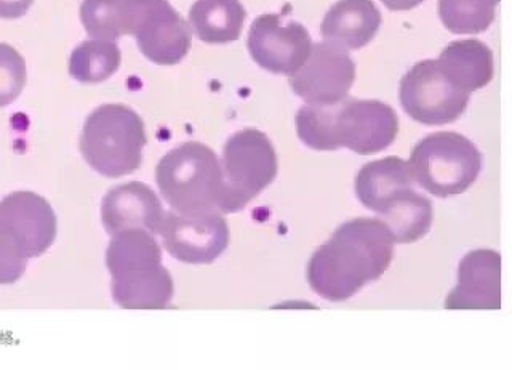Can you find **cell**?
Here are the masks:
<instances>
[{
	"instance_id": "1",
	"label": "cell",
	"mask_w": 512,
	"mask_h": 370,
	"mask_svg": "<svg viewBox=\"0 0 512 370\" xmlns=\"http://www.w3.org/2000/svg\"><path fill=\"white\" fill-rule=\"evenodd\" d=\"M394 246L396 241L383 220L352 218L312 255L309 286L328 302H346L386 273Z\"/></svg>"
},
{
	"instance_id": "2",
	"label": "cell",
	"mask_w": 512,
	"mask_h": 370,
	"mask_svg": "<svg viewBox=\"0 0 512 370\" xmlns=\"http://www.w3.org/2000/svg\"><path fill=\"white\" fill-rule=\"evenodd\" d=\"M296 133L316 151L348 148L367 156L394 143L399 117L383 101L344 98L335 105H304L296 114Z\"/></svg>"
},
{
	"instance_id": "3",
	"label": "cell",
	"mask_w": 512,
	"mask_h": 370,
	"mask_svg": "<svg viewBox=\"0 0 512 370\" xmlns=\"http://www.w3.org/2000/svg\"><path fill=\"white\" fill-rule=\"evenodd\" d=\"M114 302L125 310H164L173 298V279L162 265L154 234L125 230L112 236L106 250Z\"/></svg>"
},
{
	"instance_id": "4",
	"label": "cell",
	"mask_w": 512,
	"mask_h": 370,
	"mask_svg": "<svg viewBox=\"0 0 512 370\" xmlns=\"http://www.w3.org/2000/svg\"><path fill=\"white\" fill-rule=\"evenodd\" d=\"M156 181L168 206L178 214L220 212L221 162L204 143L188 141L168 151L157 164Z\"/></svg>"
},
{
	"instance_id": "5",
	"label": "cell",
	"mask_w": 512,
	"mask_h": 370,
	"mask_svg": "<svg viewBox=\"0 0 512 370\" xmlns=\"http://www.w3.org/2000/svg\"><path fill=\"white\" fill-rule=\"evenodd\" d=\"M144 122L136 111L119 103L96 108L80 135V153L95 172L120 178L140 169L146 146Z\"/></svg>"
},
{
	"instance_id": "6",
	"label": "cell",
	"mask_w": 512,
	"mask_h": 370,
	"mask_svg": "<svg viewBox=\"0 0 512 370\" xmlns=\"http://www.w3.org/2000/svg\"><path fill=\"white\" fill-rule=\"evenodd\" d=\"M408 165L423 190L436 198H452L474 185L482 170V153L460 133L436 132L416 143Z\"/></svg>"
},
{
	"instance_id": "7",
	"label": "cell",
	"mask_w": 512,
	"mask_h": 370,
	"mask_svg": "<svg viewBox=\"0 0 512 370\" xmlns=\"http://www.w3.org/2000/svg\"><path fill=\"white\" fill-rule=\"evenodd\" d=\"M221 214H236L263 193L279 172L277 153L266 133L244 129L228 138L221 159Z\"/></svg>"
},
{
	"instance_id": "8",
	"label": "cell",
	"mask_w": 512,
	"mask_h": 370,
	"mask_svg": "<svg viewBox=\"0 0 512 370\" xmlns=\"http://www.w3.org/2000/svg\"><path fill=\"white\" fill-rule=\"evenodd\" d=\"M122 26L156 65H178L191 49V28L168 0H124Z\"/></svg>"
},
{
	"instance_id": "9",
	"label": "cell",
	"mask_w": 512,
	"mask_h": 370,
	"mask_svg": "<svg viewBox=\"0 0 512 370\" xmlns=\"http://www.w3.org/2000/svg\"><path fill=\"white\" fill-rule=\"evenodd\" d=\"M469 100L471 93L455 84L437 60L418 61L400 81V105L420 124H452Z\"/></svg>"
},
{
	"instance_id": "10",
	"label": "cell",
	"mask_w": 512,
	"mask_h": 370,
	"mask_svg": "<svg viewBox=\"0 0 512 370\" xmlns=\"http://www.w3.org/2000/svg\"><path fill=\"white\" fill-rule=\"evenodd\" d=\"M356 81V63L348 50L338 45L312 44L311 55L290 76V87L296 97L308 105L328 106L348 98Z\"/></svg>"
},
{
	"instance_id": "11",
	"label": "cell",
	"mask_w": 512,
	"mask_h": 370,
	"mask_svg": "<svg viewBox=\"0 0 512 370\" xmlns=\"http://www.w3.org/2000/svg\"><path fill=\"white\" fill-rule=\"evenodd\" d=\"M247 47L256 65L269 73L292 76L311 55L312 41L298 21L284 23L280 15L264 13L250 26Z\"/></svg>"
},
{
	"instance_id": "12",
	"label": "cell",
	"mask_w": 512,
	"mask_h": 370,
	"mask_svg": "<svg viewBox=\"0 0 512 370\" xmlns=\"http://www.w3.org/2000/svg\"><path fill=\"white\" fill-rule=\"evenodd\" d=\"M159 236L168 254L189 265L215 262L229 246V226L220 212L183 215L165 212Z\"/></svg>"
},
{
	"instance_id": "13",
	"label": "cell",
	"mask_w": 512,
	"mask_h": 370,
	"mask_svg": "<svg viewBox=\"0 0 512 370\" xmlns=\"http://www.w3.org/2000/svg\"><path fill=\"white\" fill-rule=\"evenodd\" d=\"M447 310H500L501 255L477 249L464 255L458 266V282L445 300Z\"/></svg>"
},
{
	"instance_id": "14",
	"label": "cell",
	"mask_w": 512,
	"mask_h": 370,
	"mask_svg": "<svg viewBox=\"0 0 512 370\" xmlns=\"http://www.w3.org/2000/svg\"><path fill=\"white\" fill-rule=\"evenodd\" d=\"M165 210L157 194L141 181H130L109 190L101 204V222L106 233L144 230L159 234Z\"/></svg>"
},
{
	"instance_id": "15",
	"label": "cell",
	"mask_w": 512,
	"mask_h": 370,
	"mask_svg": "<svg viewBox=\"0 0 512 370\" xmlns=\"http://www.w3.org/2000/svg\"><path fill=\"white\" fill-rule=\"evenodd\" d=\"M4 220L23 241L29 258L45 254L56 239L58 223L47 199L32 191H15L0 201Z\"/></svg>"
},
{
	"instance_id": "16",
	"label": "cell",
	"mask_w": 512,
	"mask_h": 370,
	"mask_svg": "<svg viewBox=\"0 0 512 370\" xmlns=\"http://www.w3.org/2000/svg\"><path fill=\"white\" fill-rule=\"evenodd\" d=\"M381 12L373 0H338L325 13L320 33L328 44L344 50H359L375 39Z\"/></svg>"
},
{
	"instance_id": "17",
	"label": "cell",
	"mask_w": 512,
	"mask_h": 370,
	"mask_svg": "<svg viewBox=\"0 0 512 370\" xmlns=\"http://www.w3.org/2000/svg\"><path fill=\"white\" fill-rule=\"evenodd\" d=\"M415 185L410 165L400 157L389 156L368 162L356 177V196L365 209L380 214L389 201Z\"/></svg>"
},
{
	"instance_id": "18",
	"label": "cell",
	"mask_w": 512,
	"mask_h": 370,
	"mask_svg": "<svg viewBox=\"0 0 512 370\" xmlns=\"http://www.w3.org/2000/svg\"><path fill=\"white\" fill-rule=\"evenodd\" d=\"M437 61L448 77L469 93L487 87L495 74L492 50L477 39L448 44Z\"/></svg>"
},
{
	"instance_id": "19",
	"label": "cell",
	"mask_w": 512,
	"mask_h": 370,
	"mask_svg": "<svg viewBox=\"0 0 512 370\" xmlns=\"http://www.w3.org/2000/svg\"><path fill=\"white\" fill-rule=\"evenodd\" d=\"M245 18L240 0H196L189 10V28L205 44H229L239 39Z\"/></svg>"
},
{
	"instance_id": "20",
	"label": "cell",
	"mask_w": 512,
	"mask_h": 370,
	"mask_svg": "<svg viewBox=\"0 0 512 370\" xmlns=\"http://www.w3.org/2000/svg\"><path fill=\"white\" fill-rule=\"evenodd\" d=\"M432 204L413 188L402 191L383 207L378 218L391 231L396 244H412L424 238L432 226Z\"/></svg>"
},
{
	"instance_id": "21",
	"label": "cell",
	"mask_w": 512,
	"mask_h": 370,
	"mask_svg": "<svg viewBox=\"0 0 512 370\" xmlns=\"http://www.w3.org/2000/svg\"><path fill=\"white\" fill-rule=\"evenodd\" d=\"M120 60L122 55L114 42L88 39L71 53L69 74L82 84H98L117 73Z\"/></svg>"
},
{
	"instance_id": "22",
	"label": "cell",
	"mask_w": 512,
	"mask_h": 370,
	"mask_svg": "<svg viewBox=\"0 0 512 370\" xmlns=\"http://www.w3.org/2000/svg\"><path fill=\"white\" fill-rule=\"evenodd\" d=\"M500 0H439V17L453 34H480L495 21Z\"/></svg>"
},
{
	"instance_id": "23",
	"label": "cell",
	"mask_w": 512,
	"mask_h": 370,
	"mask_svg": "<svg viewBox=\"0 0 512 370\" xmlns=\"http://www.w3.org/2000/svg\"><path fill=\"white\" fill-rule=\"evenodd\" d=\"M124 0H84L80 5V21L92 39L116 41L125 36L122 26Z\"/></svg>"
},
{
	"instance_id": "24",
	"label": "cell",
	"mask_w": 512,
	"mask_h": 370,
	"mask_svg": "<svg viewBox=\"0 0 512 370\" xmlns=\"http://www.w3.org/2000/svg\"><path fill=\"white\" fill-rule=\"evenodd\" d=\"M28 260L29 255L20 236L4 220H0V284L20 281Z\"/></svg>"
},
{
	"instance_id": "25",
	"label": "cell",
	"mask_w": 512,
	"mask_h": 370,
	"mask_svg": "<svg viewBox=\"0 0 512 370\" xmlns=\"http://www.w3.org/2000/svg\"><path fill=\"white\" fill-rule=\"evenodd\" d=\"M26 61L12 45L0 44V108L12 105L26 85Z\"/></svg>"
},
{
	"instance_id": "26",
	"label": "cell",
	"mask_w": 512,
	"mask_h": 370,
	"mask_svg": "<svg viewBox=\"0 0 512 370\" xmlns=\"http://www.w3.org/2000/svg\"><path fill=\"white\" fill-rule=\"evenodd\" d=\"M34 0H0V18L16 20L28 13Z\"/></svg>"
},
{
	"instance_id": "27",
	"label": "cell",
	"mask_w": 512,
	"mask_h": 370,
	"mask_svg": "<svg viewBox=\"0 0 512 370\" xmlns=\"http://www.w3.org/2000/svg\"><path fill=\"white\" fill-rule=\"evenodd\" d=\"M381 2L391 12H408L423 4L424 0H381Z\"/></svg>"
}]
</instances>
